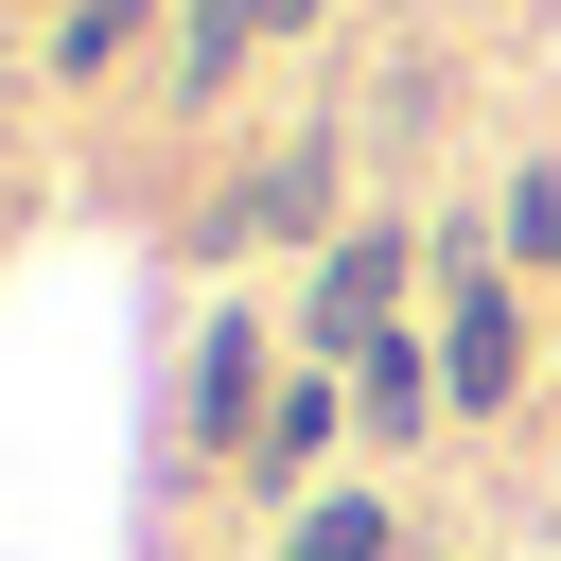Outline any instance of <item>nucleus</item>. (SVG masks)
Segmentation results:
<instances>
[{
  "label": "nucleus",
  "instance_id": "1",
  "mask_svg": "<svg viewBox=\"0 0 561 561\" xmlns=\"http://www.w3.org/2000/svg\"><path fill=\"white\" fill-rule=\"evenodd\" d=\"M386 298H403V228H351V245L316 263V333H298V351H351V368H368V351H386Z\"/></svg>",
  "mask_w": 561,
  "mask_h": 561
},
{
  "label": "nucleus",
  "instance_id": "2",
  "mask_svg": "<svg viewBox=\"0 0 561 561\" xmlns=\"http://www.w3.org/2000/svg\"><path fill=\"white\" fill-rule=\"evenodd\" d=\"M438 386H456V403H508V386H526V316H508V280H491V263H456V316H438Z\"/></svg>",
  "mask_w": 561,
  "mask_h": 561
},
{
  "label": "nucleus",
  "instance_id": "3",
  "mask_svg": "<svg viewBox=\"0 0 561 561\" xmlns=\"http://www.w3.org/2000/svg\"><path fill=\"white\" fill-rule=\"evenodd\" d=\"M193 421H210V438H263V333H245V316H210V351H193Z\"/></svg>",
  "mask_w": 561,
  "mask_h": 561
},
{
  "label": "nucleus",
  "instance_id": "4",
  "mask_svg": "<svg viewBox=\"0 0 561 561\" xmlns=\"http://www.w3.org/2000/svg\"><path fill=\"white\" fill-rule=\"evenodd\" d=\"M263 35H280V0H193V35H175V88H228Z\"/></svg>",
  "mask_w": 561,
  "mask_h": 561
},
{
  "label": "nucleus",
  "instance_id": "5",
  "mask_svg": "<svg viewBox=\"0 0 561 561\" xmlns=\"http://www.w3.org/2000/svg\"><path fill=\"white\" fill-rule=\"evenodd\" d=\"M421 403H456V386H438V368L386 333V351H368V438H421Z\"/></svg>",
  "mask_w": 561,
  "mask_h": 561
},
{
  "label": "nucleus",
  "instance_id": "6",
  "mask_svg": "<svg viewBox=\"0 0 561 561\" xmlns=\"http://www.w3.org/2000/svg\"><path fill=\"white\" fill-rule=\"evenodd\" d=\"M316 438H333V386H280V403H263V438H245V456H263V473H298V456H316Z\"/></svg>",
  "mask_w": 561,
  "mask_h": 561
},
{
  "label": "nucleus",
  "instance_id": "7",
  "mask_svg": "<svg viewBox=\"0 0 561 561\" xmlns=\"http://www.w3.org/2000/svg\"><path fill=\"white\" fill-rule=\"evenodd\" d=\"M140 53V0H70V35H53V70H123Z\"/></svg>",
  "mask_w": 561,
  "mask_h": 561
},
{
  "label": "nucleus",
  "instance_id": "8",
  "mask_svg": "<svg viewBox=\"0 0 561 561\" xmlns=\"http://www.w3.org/2000/svg\"><path fill=\"white\" fill-rule=\"evenodd\" d=\"M280 561H386V508H351V491H333V508H298V543H280Z\"/></svg>",
  "mask_w": 561,
  "mask_h": 561
},
{
  "label": "nucleus",
  "instance_id": "9",
  "mask_svg": "<svg viewBox=\"0 0 561 561\" xmlns=\"http://www.w3.org/2000/svg\"><path fill=\"white\" fill-rule=\"evenodd\" d=\"M508 245H526V263H561V175H508Z\"/></svg>",
  "mask_w": 561,
  "mask_h": 561
},
{
  "label": "nucleus",
  "instance_id": "10",
  "mask_svg": "<svg viewBox=\"0 0 561 561\" xmlns=\"http://www.w3.org/2000/svg\"><path fill=\"white\" fill-rule=\"evenodd\" d=\"M280 18H316V0H280Z\"/></svg>",
  "mask_w": 561,
  "mask_h": 561
}]
</instances>
